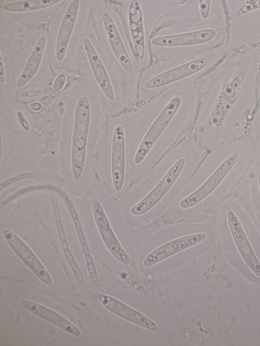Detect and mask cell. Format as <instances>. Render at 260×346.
Segmentation results:
<instances>
[{"label":"cell","instance_id":"obj_1","mask_svg":"<svg viewBox=\"0 0 260 346\" xmlns=\"http://www.w3.org/2000/svg\"><path fill=\"white\" fill-rule=\"evenodd\" d=\"M90 119L89 101L86 96H81L76 106L72 141L71 165L76 181L80 180L83 170Z\"/></svg>","mask_w":260,"mask_h":346},{"label":"cell","instance_id":"obj_2","mask_svg":"<svg viewBox=\"0 0 260 346\" xmlns=\"http://www.w3.org/2000/svg\"><path fill=\"white\" fill-rule=\"evenodd\" d=\"M182 99L175 96L166 104L145 133L136 151L134 161L140 163L179 109Z\"/></svg>","mask_w":260,"mask_h":346},{"label":"cell","instance_id":"obj_3","mask_svg":"<svg viewBox=\"0 0 260 346\" xmlns=\"http://www.w3.org/2000/svg\"><path fill=\"white\" fill-rule=\"evenodd\" d=\"M185 159L180 158L171 167L156 186L131 210L133 215H142L155 205L175 182L185 164Z\"/></svg>","mask_w":260,"mask_h":346},{"label":"cell","instance_id":"obj_4","mask_svg":"<svg viewBox=\"0 0 260 346\" xmlns=\"http://www.w3.org/2000/svg\"><path fill=\"white\" fill-rule=\"evenodd\" d=\"M238 158L239 154L237 153L226 158L198 189L180 202V206L182 208H188L196 205L207 197L226 176Z\"/></svg>","mask_w":260,"mask_h":346},{"label":"cell","instance_id":"obj_5","mask_svg":"<svg viewBox=\"0 0 260 346\" xmlns=\"http://www.w3.org/2000/svg\"><path fill=\"white\" fill-rule=\"evenodd\" d=\"M94 221L101 237L111 254L120 263L127 265L131 258L122 248L111 227L108 218L100 202L95 199L92 203Z\"/></svg>","mask_w":260,"mask_h":346},{"label":"cell","instance_id":"obj_6","mask_svg":"<svg viewBox=\"0 0 260 346\" xmlns=\"http://www.w3.org/2000/svg\"><path fill=\"white\" fill-rule=\"evenodd\" d=\"M227 219L230 232L241 257L249 269L260 278V261L248 240L240 221L232 210L228 212Z\"/></svg>","mask_w":260,"mask_h":346},{"label":"cell","instance_id":"obj_7","mask_svg":"<svg viewBox=\"0 0 260 346\" xmlns=\"http://www.w3.org/2000/svg\"><path fill=\"white\" fill-rule=\"evenodd\" d=\"M3 235L14 253L35 275L44 284L51 286L53 281L50 275L28 246L8 229L3 231Z\"/></svg>","mask_w":260,"mask_h":346},{"label":"cell","instance_id":"obj_8","mask_svg":"<svg viewBox=\"0 0 260 346\" xmlns=\"http://www.w3.org/2000/svg\"><path fill=\"white\" fill-rule=\"evenodd\" d=\"M125 141L123 127L117 125L112 142L111 174L114 187L117 191L122 188L125 175Z\"/></svg>","mask_w":260,"mask_h":346},{"label":"cell","instance_id":"obj_9","mask_svg":"<svg viewBox=\"0 0 260 346\" xmlns=\"http://www.w3.org/2000/svg\"><path fill=\"white\" fill-rule=\"evenodd\" d=\"M204 233H196L179 237L169 241L154 250L143 261L146 267H151L158 262L203 241Z\"/></svg>","mask_w":260,"mask_h":346},{"label":"cell","instance_id":"obj_10","mask_svg":"<svg viewBox=\"0 0 260 346\" xmlns=\"http://www.w3.org/2000/svg\"><path fill=\"white\" fill-rule=\"evenodd\" d=\"M208 59L200 57L159 74L146 83L148 88L161 87L190 76L202 70L208 63Z\"/></svg>","mask_w":260,"mask_h":346},{"label":"cell","instance_id":"obj_11","mask_svg":"<svg viewBox=\"0 0 260 346\" xmlns=\"http://www.w3.org/2000/svg\"><path fill=\"white\" fill-rule=\"evenodd\" d=\"M98 298L109 310L116 315L151 331L157 329L156 324L143 314L110 296L100 294Z\"/></svg>","mask_w":260,"mask_h":346},{"label":"cell","instance_id":"obj_12","mask_svg":"<svg viewBox=\"0 0 260 346\" xmlns=\"http://www.w3.org/2000/svg\"><path fill=\"white\" fill-rule=\"evenodd\" d=\"M102 21L111 48L119 62L131 76L134 70L128 54L119 35L114 22L109 13L104 12Z\"/></svg>","mask_w":260,"mask_h":346},{"label":"cell","instance_id":"obj_13","mask_svg":"<svg viewBox=\"0 0 260 346\" xmlns=\"http://www.w3.org/2000/svg\"><path fill=\"white\" fill-rule=\"evenodd\" d=\"M216 34L215 29H203L194 31L159 37L152 41L153 45L158 46H179L193 45L207 42Z\"/></svg>","mask_w":260,"mask_h":346},{"label":"cell","instance_id":"obj_14","mask_svg":"<svg viewBox=\"0 0 260 346\" xmlns=\"http://www.w3.org/2000/svg\"><path fill=\"white\" fill-rule=\"evenodd\" d=\"M80 1L73 0L62 18L57 38L55 56L60 61L64 58L79 11Z\"/></svg>","mask_w":260,"mask_h":346},{"label":"cell","instance_id":"obj_15","mask_svg":"<svg viewBox=\"0 0 260 346\" xmlns=\"http://www.w3.org/2000/svg\"><path fill=\"white\" fill-rule=\"evenodd\" d=\"M83 46L94 78L101 90L110 101L114 100L113 87L105 66L90 41L83 40Z\"/></svg>","mask_w":260,"mask_h":346},{"label":"cell","instance_id":"obj_16","mask_svg":"<svg viewBox=\"0 0 260 346\" xmlns=\"http://www.w3.org/2000/svg\"><path fill=\"white\" fill-rule=\"evenodd\" d=\"M128 17L135 54L138 59L142 61L145 54L144 30L141 7L138 1L131 2L128 8Z\"/></svg>","mask_w":260,"mask_h":346},{"label":"cell","instance_id":"obj_17","mask_svg":"<svg viewBox=\"0 0 260 346\" xmlns=\"http://www.w3.org/2000/svg\"><path fill=\"white\" fill-rule=\"evenodd\" d=\"M60 196L62 198L66 206L76 230L79 243L84 256L86 267L90 281L93 283H96L98 282L99 280L96 269L90 253L77 210L72 200L66 193H62Z\"/></svg>","mask_w":260,"mask_h":346},{"label":"cell","instance_id":"obj_18","mask_svg":"<svg viewBox=\"0 0 260 346\" xmlns=\"http://www.w3.org/2000/svg\"><path fill=\"white\" fill-rule=\"evenodd\" d=\"M21 305L37 316L54 324L67 333L76 336L81 335V330L71 322L54 310L35 302L22 300Z\"/></svg>","mask_w":260,"mask_h":346},{"label":"cell","instance_id":"obj_19","mask_svg":"<svg viewBox=\"0 0 260 346\" xmlns=\"http://www.w3.org/2000/svg\"><path fill=\"white\" fill-rule=\"evenodd\" d=\"M51 199L58 235L66 260L74 273L76 281L79 283H82L84 279V276L69 248L61 219L59 204L56 195L51 194Z\"/></svg>","mask_w":260,"mask_h":346},{"label":"cell","instance_id":"obj_20","mask_svg":"<svg viewBox=\"0 0 260 346\" xmlns=\"http://www.w3.org/2000/svg\"><path fill=\"white\" fill-rule=\"evenodd\" d=\"M46 43L45 36L41 37L34 47L17 83L18 87L26 85L36 74L40 65Z\"/></svg>","mask_w":260,"mask_h":346},{"label":"cell","instance_id":"obj_21","mask_svg":"<svg viewBox=\"0 0 260 346\" xmlns=\"http://www.w3.org/2000/svg\"><path fill=\"white\" fill-rule=\"evenodd\" d=\"M60 0H26L6 4L3 9L10 12H24L38 10L54 5Z\"/></svg>","mask_w":260,"mask_h":346},{"label":"cell","instance_id":"obj_22","mask_svg":"<svg viewBox=\"0 0 260 346\" xmlns=\"http://www.w3.org/2000/svg\"><path fill=\"white\" fill-rule=\"evenodd\" d=\"M66 81V76L63 74H60L54 81L52 90L54 92H58L62 89Z\"/></svg>","mask_w":260,"mask_h":346},{"label":"cell","instance_id":"obj_23","mask_svg":"<svg viewBox=\"0 0 260 346\" xmlns=\"http://www.w3.org/2000/svg\"><path fill=\"white\" fill-rule=\"evenodd\" d=\"M199 2L201 16L203 18H206L208 16L209 13L211 1L200 0Z\"/></svg>","mask_w":260,"mask_h":346},{"label":"cell","instance_id":"obj_24","mask_svg":"<svg viewBox=\"0 0 260 346\" xmlns=\"http://www.w3.org/2000/svg\"><path fill=\"white\" fill-rule=\"evenodd\" d=\"M251 3L252 4V6H250L247 3H245L239 10L238 15H242L249 11L260 8V1H256V3H253V1H251Z\"/></svg>","mask_w":260,"mask_h":346},{"label":"cell","instance_id":"obj_25","mask_svg":"<svg viewBox=\"0 0 260 346\" xmlns=\"http://www.w3.org/2000/svg\"><path fill=\"white\" fill-rule=\"evenodd\" d=\"M42 94V91L39 89L29 90L23 91L20 94L21 97H34L41 95Z\"/></svg>","mask_w":260,"mask_h":346},{"label":"cell","instance_id":"obj_26","mask_svg":"<svg viewBox=\"0 0 260 346\" xmlns=\"http://www.w3.org/2000/svg\"><path fill=\"white\" fill-rule=\"evenodd\" d=\"M17 114L21 125L26 130H28L29 129V125L23 113L20 111H18Z\"/></svg>","mask_w":260,"mask_h":346},{"label":"cell","instance_id":"obj_27","mask_svg":"<svg viewBox=\"0 0 260 346\" xmlns=\"http://www.w3.org/2000/svg\"><path fill=\"white\" fill-rule=\"evenodd\" d=\"M6 80V73L3 61L2 54H1L0 59V82L1 83H4Z\"/></svg>","mask_w":260,"mask_h":346},{"label":"cell","instance_id":"obj_28","mask_svg":"<svg viewBox=\"0 0 260 346\" xmlns=\"http://www.w3.org/2000/svg\"><path fill=\"white\" fill-rule=\"evenodd\" d=\"M30 108L32 110H33L34 111H38L42 109V105L40 102H35L32 103L30 105Z\"/></svg>","mask_w":260,"mask_h":346},{"label":"cell","instance_id":"obj_29","mask_svg":"<svg viewBox=\"0 0 260 346\" xmlns=\"http://www.w3.org/2000/svg\"><path fill=\"white\" fill-rule=\"evenodd\" d=\"M258 185L260 191V178H259L258 179Z\"/></svg>","mask_w":260,"mask_h":346}]
</instances>
